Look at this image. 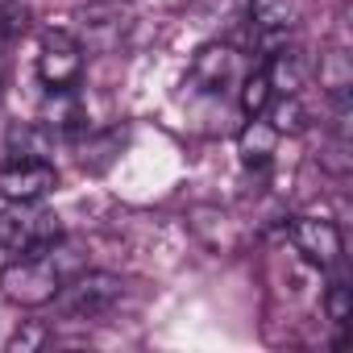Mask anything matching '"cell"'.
Instances as JSON below:
<instances>
[{
  "instance_id": "obj_1",
  "label": "cell",
  "mask_w": 353,
  "mask_h": 353,
  "mask_svg": "<svg viewBox=\"0 0 353 353\" xmlns=\"http://www.w3.org/2000/svg\"><path fill=\"white\" fill-rule=\"evenodd\" d=\"M0 291L17 307H42L63 291V274L46 254H21L0 270Z\"/></svg>"
},
{
  "instance_id": "obj_2",
  "label": "cell",
  "mask_w": 353,
  "mask_h": 353,
  "mask_svg": "<svg viewBox=\"0 0 353 353\" xmlns=\"http://www.w3.org/2000/svg\"><path fill=\"white\" fill-rule=\"evenodd\" d=\"M59 237H63L59 216L38 208V204H9V208H0V250L46 254Z\"/></svg>"
},
{
  "instance_id": "obj_3",
  "label": "cell",
  "mask_w": 353,
  "mask_h": 353,
  "mask_svg": "<svg viewBox=\"0 0 353 353\" xmlns=\"http://www.w3.org/2000/svg\"><path fill=\"white\" fill-rule=\"evenodd\" d=\"M38 75L50 92L75 88V79L83 75V46L71 30H46L42 46H38Z\"/></svg>"
},
{
  "instance_id": "obj_4",
  "label": "cell",
  "mask_w": 353,
  "mask_h": 353,
  "mask_svg": "<svg viewBox=\"0 0 353 353\" xmlns=\"http://www.w3.org/2000/svg\"><path fill=\"white\" fill-rule=\"evenodd\" d=\"M59 170L46 158H9L0 162V196L9 204H38L46 192H54Z\"/></svg>"
},
{
  "instance_id": "obj_5",
  "label": "cell",
  "mask_w": 353,
  "mask_h": 353,
  "mask_svg": "<svg viewBox=\"0 0 353 353\" xmlns=\"http://www.w3.org/2000/svg\"><path fill=\"white\" fill-rule=\"evenodd\" d=\"M54 299L67 307V316L92 320V316L108 312V307L121 299V279H117V274H104V270H88V274H79L71 287H63Z\"/></svg>"
},
{
  "instance_id": "obj_6",
  "label": "cell",
  "mask_w": 353,
  "mask_h": 353,
  "mask_svg": "<svg viewBox=\"0 0 353 353\" xmlns=\"http://www.w3.org/2000/svg\"><path fill=\"white\" fill-rule=\"evenodd\" d=\"M75 21H79V46L83 50H112L129 30V13L121 5H112V0L83 5L75 13Z\"/></svg>"
},
{
  "instance_id": "obj_7",
  "label": "cell",
  "mask_w": 353,
  "mask_h": 353,
  "mask_svg": "<svg viewBox=\"0 0 353 353\" xmlns=\"http://www.w3.org/2000/svg\"><path fill=\"white\" fill-rule=\"evenodd\" d=\"M291 241L316 266H332L341 258V229L324 216H295L291 221Z\"/></svg>"
},
{
  "instance_id": "obj_8",
  "label": "cell",
  "mask_w": 353,
  "mask_h": 353,
  "mask_svg": "<svg viewBox=\"0 0 353 353\" xmlns=\"http://www.w3.org/2000/svg\"><path fill=\"white\" fill-rule=\"evenodd\" d=\"M241 75V54L225 42H208L196 59H192V79L204 92H225L233 79Z\"/></svg>"
},
{
  "instance_id": "obj_9",
  "label": "cell",
  "mask_w": 353,
  "mask_h": 353,
  "mask_svg": "<svg viewBox=\"0 0 353 353\" xmlns=\"http://www.w3.org/2000/svg\"><path fill=\"white\" fill-rule=\"evenodd\" d=\"M274 145H279V129L262 117H250V125L241 129L237 137V154H241V166L245 170H266L270 158H274Z\"/></svg>"
},
{
  "instance_id": "obj_10",
  "label": "cell",
  "mask_w": 353,
  "mask_h": 353,
  "mask_svg": "<svg viewBox=\"0 0 353 353\" xmlns=\"http://www.w3.org/2000/svg\"><path fill=\"white\" fill-rule=\"evenodd\" d=\"M266 79L279 96H299V88L307 83V59L303 50H291V46H279L266 63Z\"/></svg>"
},
{
  "instance_id": "obj_11",
  "label": "cell",
  "mask_w": 353,
  "mask_h": 353,
  "mask_svg": "<svg viewBox=\"0 0 353 353\" xmlns=\"http://www.w3.org/2000/svg\"><path fill=\"white\" fill-rule=\"evenodd\" d=\"M42 125H46L50 133H83V129H88V108L79 104V96H75L71 88L50 92V100H46V108H42Z\"/></svg>"
},
{
  "instance_id": "obj_12",
  "label": "cell",
  "mask_w": 353,
  "mask_h": 353,
  "mask_svg": "<svg viewBox=\"0 0 353 353\" xmlns=\"http://www.w3.org/2000/svg\"><path fill=\"white\" fill-rule=\"evenodd\" d=\"M250 21L266 38L287 34L299 21V0H254V5H250Z\"/></svg>"
},
{
  "instance_id": "obj_13",
  "label": "cell",
  "mask_w": 353,
  "mask_h": 353,
  "mask_svg": "<svg viewBox=\"0 0 353 353\" xmlns=\"http://www.w3.org/2000/svg\"><path fill=\"white\" fill-rule=\"evenodd\" d=\"M50 150H54V133L46 125H13L9 129V154L13 158H46Z\"/></svg>"
},
{
  "instance_id": "obj_14",
  "label": "cell",
  "mask_w": 353,
  "mask_h": 353,
  "mask_svg": "<svg viewBox=\"0 0 353 353\" xmlns=\"http://www.w3.org/2000/svg\"><path fill=\"white\" fill-rule=\"evenodd\" d=\"M266 112H270V125L279 129V137H283V133H303L307 121H312L299 96H279V100L266 104Z\"/></svg>"
},
{
  "instance_id": "obj_15",
  "label": "cell",
  "mask_w": 353,
  "mask_h": 353,
  "mask_svg": "<svg viewBox=\"0 0 353 353\" xmlns=\"http://www.w3.org/2000/svg\"><path fill=\"white\" fill-rule=\"evenodd\" d=\"M320 83H324L332 96H345V92L353 88V67H349V54H345V50L320 54Z\"/></svg>"
},
{
  "instance_id": "obj_16",
  "label": "cell",
  "mask_w": 353,
  "mask_h": 353,
  "mask_svg": "<svg viewBox=\"0 0 353 353\" xmlns=\"http://www.w3.org/2000/svg\"><path fill=\"white\" fill-rule=\"evenodd\" d=\"M270 100H274V88H270V79H266V67L250 71V75L241 79V108H245V117H262Z\"/></svg>"
},
{
  "instance_id": "obj_17",
  "label": "cell",
  "mask_w": 353,
  "mask_h": 353,
  "mask_svg": "<svg viewBox=\"0 0 353 353\" xmlns=\"http://www.w3.org/2000/svg\"><path fill=\"white\" fill-rule=\"evenodd\" d=\"M112 150H121V133H117V129H112V133H100V137H88L79 162H83L88 170H104V166L112 162Z\"/></svg>"
},
{
  "instance_id": "obj_18",
  "label": "cell",
  "mask_w": 353,
  "mask_h": 353,
  "mask_svg": "<svg viewBox=\"0 0 353 353\" xmlns=\"http://www.w3.org/2000/svg\"><path fill=\"white\" fill-rule=\"evenodd\" d=\"M30 34V9L21 5V0H9L5 9H0V42L13 46Z\"/></svg>"
},
{
  "instance_id": "obj_19",
  "label": "cell",
  "mask_w": 353,
  "mask_h": 353,
  "mask_svg": "<svg viewBox=\"0 0 353 353\" xmlns=\"http://www.w3.org/2000/svg\"><path fill=\"white\" fill-rule=\"evenodd\" d=\"M46 336H50V332H46L42 324H34V320H30V324H21V328L9 336V353H30V349L46 345Z\"/></svg>"
},
{
  "instance_id": "obj_20",
  "label": "cell",
  "mask_w": 353,
  "mask_h": 353,
  "mask_svg": "<svg viewBox=\"0 0 353 353\" xmlns=\"http://www.w3.org/2000/svg\"><path fill=\"white\" fill-rule=\"evenodd\" d=\"M324 307H328V316H332L336 324H345V320H349V287H345V283H332L328 295H324Z\"/></svg>"
}]
</instances>
